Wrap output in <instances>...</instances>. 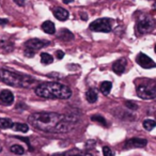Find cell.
I'll use <instances>...</instances> for the list:
<instances>
[{
  "instance_id": "cell-1",
  "label": "cell",
  "mask_w": 156,
  "mask_h": 156,
  "mask_svg": "<svg viewBox=\"0 0 156 156\" xmlns=\"http://www.w3.org/2000/svg\"><path fill=\"white\" fill-rule=\"evenodd\" d=\"M31 126L45 133H69L77 125L78 119L73 115H60L57 112H35L28 118Z\"/></svg>"
},
{
  "instance_id": "cell-2",
  "label": "cell",
  "mask_w": 156,
  "mask_h": 156,
  "mask_svg": "<svg viewBox=\"0 0 156 156\" xmlns=\"http://www.w3.org/2000/svg\"><path fill=\"white\" fill-rule=\"evenodd\" d=\"M35 94L47 100H67L72 96V90L63 83L47 81L35 88Z\"/></svg>"
},
{
  "instance_id": "cell-3",
  "label": "cell",
  "mask_w": 156,
  "mask_h": 156,
  "mask_svg": "<svg viewBox=\"0 0 156 156\" xmlns=\"http://www.w3.org/2000/svg\"><path fill=\"white\" fill-rule=\"evenodd\" d=\"M0 80L5 85L15 88H29L35 83V79L31 76L5 69H0Z\"/></svg>"
},
{
  "instance_id": "cell-4",
  "label": "cell",
  "mask_w": 156,
  "mask_h": 156,
  "mask_svg": "<svg viewBox=\"0 0 156 156\" xmlns=\"http://www.w3.org/2000/svg\"><path fill=\"white\" fill-rule=\"evenodd\" d=\"M48 44H49L48 41H43V40H40V39L28 40L24 45V52L27 57H33L35 52L39 51L40 49L45 47Z\"/></svg>"
},
{
  "instance_id": "cell-5",
  "label": "cell",
  "mask_w": 156,
  "mask_h": 156,
  "mask_svg": "<svg viewBox=\"0 0 156 156\" xmlns=\"http://www.w3.org/2000/svg\"><path fill=\"white\" fill-rule=\"evenodd\" d=\"M89 29L94 32H104L108 33L112 30V25L111 20L109 18H98L90 24Z\"/></svg>"
},
{
  "instance_id": "cell-6",
  "label": "cell",
  "mask_w": 156,
  "mask_h": 156,
  "mask_svg": "<svg viewBox=\"0 0 156 156\" xmlns=\"http://www.w3.org/2000/svg\"><path fill=\"white\" fill-rule=\"evenodd\" d=\"M154 28V20L149 15H142L136 24V31L138 34H145Z\"/></svg>"
},
{
  "instance_id": "cell-7",
  "label": "cell",
  "mask_w": 156,
  "mask_h": 156,
  "mask_svg": "<svg viewBox=\"0 0 156 156\" xmlns=\"http://www.w3.org/2000/svg\"><path fill=\"white\" fill-rule=\"evenodd\" d=\"M137 95L142 100H154L156 98V89L155 86H145L141 85L137 87Z\"/></svg>"
},
{
  "instance_id": "cell-8",
  "label": "cell",
  "mask_w": 156,
  "mask_h": 156,
  "mask_svg": "<svg viewBox=\"0 0 156 156\" xmlns=\"http://www.w3.org/2000/svg\"><path fill=\"white\" fill-rule=\"evenodd\" d=\"M136 60H137V63H138L141 67H143V69H153V67H155V62H154L149 56L143 54V52H140V54L137 56Z\"/></svg>"
},
{
  "instance_id": "cell-9",
  "label": "cell",
  "mask_w": 156,
  "mask_h": 156,
  "mask_svg": "<svg viewBox=\"0 0 156 156\" xmlns=\"http://www.w3.org/2000/svg\"><path fill=\"white\" fill-rule=\"evenodd\" d=\"M147 141L145 139L141 138H130L125 141L124 143V149H134V147H144L147 145Z\"/></svg>"
},
{
  "instance_id": "cell-10",
  "label": "cell",
  "mask_w": 156,
  "mask_h": 156,
  "mask_svg": "<svg viewBox=\"0 0 156 156\" xmlns=\"http://www.w3.org/2000/svg\"><path fill=\"white\" fill-rule=\"evenodd\" d=\"M14 103V94L10 90H2L0 92V105L10 106Z\"/></svg>"
},
{
  "instance_id": "cell-11",
  "label": "cell",
  "mask_w": 156,
  "mask_h": 156,
  "mask_svg": "<svg viewBox=\"0 0 156 156\" xmlns=\"http://www.w3.org/2000/svg\"><path fill=\"white\" fill-rule=\"evenodd\" d=\"M52 156H92V154L87 151H83V150H79L77 147H74V149L65 151L63 153L54 154Z\"/></svg>"
},
{
  "instance_id": "cell-12",
  "label": "cell",
  "mask_w": 156,
  "mask_h": 156,
  "mask_svg": "<svg viewBox=\"0 0 156 156\" xmlns=\"http://www.w3.org/2000/svg\"><path fill=\"white\" fill-rule=\"evenodd\" d=\"M125 67H126V59H124V58L115 61V63L112 64L113 72H115V74H118V75H121L122 73H124Z\"/></svg>"
},
{
  "instance_id": "cell-13",
  "label": "cell",
  "mask_w": 156,
  "mask_h": 156,
  "mask_svg": "<svg viewBox=\"0 0 156 156\" xmlns=\"http://www.w3.org/2000/svg\"><path fill=\"white\" fill-rule=\"evenodd\" d=\"M52 13H54L55 17H56L58 20H61V22L66 20L69 16V12H67L65 9H63V8H55V9L52 10Z\"/></svg>"
},
{
  "instance_id": "cell-14",
  "label": "cell",
  "mask_w": 156,
  "mask_h": 156,
  "mask_svg": "<svg viewBox=\"0 0 156 156\" xmlns=\"http://www.w3.org/2000/svg\"><path fill=\"white\" fill-rule=\"evenodd\" d=\"M41 28H42V30H43L45 33H47V34H54V33H56V27H55V24L52 22H50V20L44 22L43 24H42Z\"/></svg>"
},
{
  "instance_id": "cell-15",
  "label": "cell",
  "mask_w": 156,
  "mask_h": 156,
  "mask_svg": "<svg viewBox=\"0 0 156 156\" xmlns=\"http://www.w3.org/2000/svg\"><path fill=\"white\" fill-rule=\"evenodd\" d=\"M58 37L62 41H65V42H69L71 40L74 39V34L69 30V29H61L58 33Z\"/></svg>"
},
{
  "instance_id": "cell-16",
  "label": "cell",
  "mask_w": 156,
  "mask_h": 156,
  "mask_svg": "<svg viewBox=\"0 0 156 156\" xmlns=\"http://www.w3.org/2000/svg\"><path fill=\"white\" fill-rule=\"evenodd\" d=\"M111 88H112V83L110 81H103L100 85V90L104 95H108L110 93Z\"/></svg>"
},
{
  "instance_id": "cell-17",
  "label": "cell",
  "mask_w": 156,
  "mask_h": 156,
  "mask_svg": "<svg viewBox=\"0 0 156 156\" xmlns=\"http://www.w3.org/2000/svg\"><path fill=\"white\" fill-rule=\"evenodd\" d=\"M86 98H87V101L89 103L93 104V103H95L98 101V92L93 89L88 90L87 93H86Z\"/></svg>"
},
{
  "instance_id": "cell-18",
  "label": "cell",
  "mask_w": 156,
  "mask_h": 156,
  "mask_svg": "<svg viewBox=\"0 0 156 156\" xmlns=\"http://www.w3.org/2000/svg\"><path fill=\"white\" fill-rule=\"evenodd\" d=\"M15 132H20V133H27L29 129V125L25 123H13L12 127Z\"/></svg>"
},
{
  "instance_id": "cell-19",
  "label": "cell",
  "mask_w": 156,
  "mask_h": 156,
  "mask_svg": "<svg viewBox=\"0 0 156 156\" xmlns=\"http://www.w3.org/2000/svg\"><path fill=\"white\" fill-rule=\"evenodd\" d=\"M13 125V122L9 118H0V128L2 129H8V128H11Z\"/></svg>"
},
{
  "instance_id": "cell-20",
  "label": "cell",
  "mask_w": 156,
  "mask_h": 156,
  "mask_svg": "<svg viewBox=\"0 0 156 156\" xmlns=\"http://www.w3.org/2000/svg\"><path fill=\"white\" fill-rule=\"evenodd\" d=\"M52 61H54V58L49 54H47V52H42L41 54V62L43 64L48 65L50 63H52Z\"/></svg>"
},
{
  "instance_id": "cell-21",
  "label": "cell",
  "mask_w": 156,
  "mask_h": 156,
  "mask_svg": "<svg viewBox=\"0 0 156 156\" xmlns=\"http://www.w3.org/2000/svg\"><path fill=\"white\" fill-rule=\"evenodd\" d=\"M10 151H11L12 153L16 154V155H23V154L25 153V149L20 144L11 145V147H10Z\"/></svg>"
},
{
  "instance_id": "cell-22",
  "label": "cell",
  "mask_w": 156,
  "mask_h": 156,
  "mask_svg": "<svg viewBox=\"0 0 156 156\" xmlns=\"http://www.w3.org/2000/svg\"><path fill=\"white\" fill-rule=\"evenodd\" d=\"M142 125H143V127H144V129H147V130H152L154 127H155V121L154 120H151V119H147V120H144L143 121V123H142Z\"/></svg>"
},
{
  "instance_id": "cell-23",
  "label": "cell",
  "mask_w": 156,
  "mask_h": 156,
  "mask_svg": "<svg viewBox=\"0 0 156 156\" xmlns=\"http://www.w3.org/2000/svg\"><path fill=\"white\" fill-rule=\"evenodd\" d=\"M91 120L94 122H96V123H100L101 125H103V126H107V121L105 120V118H103L102 115H92Z\"/></svg>"
},
{
  "instance_id": "cell-24",
  "label": "cell",
  "mask_w": 156,
  "mask_h": 156,
  "mask_svg": "<svg viewBox=\"0 0 156 156\" xmlns=\"http://www.w3.org/2000/svg\"><path fill=\"white\" fill-rule=\"evenodd\" d=\"M124 105H125V106L127 107L128 109H130V110H137V109H138V106H137V104H136V103H134V102L126 101V102L124 103Z\"/></svg>"
},
{
  "instance_id": "cell-25",
  "label": "cell",
  "mask_w": 156,
  "mask_h": 156,
  "mask_svg": "<svg viewBox=\"0 0 156 156\" xmlns=\"http://www.w3.org/2000/svg\"><path fill=\"white\" fill-rule=\"evenodd\" d=\"M103 154H104V156H115L113 151L109 147H103Z\"/></svg>"
},
{
  "instance_id": "cell-26",
  "label": "cell",
  "mask_w": 156,
  "mask_h": 156,
  "mask_svg": "<svg viewBox=\"0 0 156 156\" xmlns=\"http://www.w3.org/2000/svg\"><path fill=\"white\" fill-rule=\"evenodd\" d=\"M56 56H57V59L61 60V59L64 57V52H63L62 50H57V51H56Z\"/></svg>"
},
{
  "instance_id": "cell-27",
  "label": "cell",
  "mask_w": 156,
  "mask_h": 156,
  "mask_svg": "<svg viewBox=\"0 0 156 156\" xmlns=\"http://www.w3.org/2000/svg\"><path fill=\"white\" fill-rule=\"evenodd\" d=\"M13 1L17 5H20V7H24L25 3H26V1H25V0H13Z\"/></svg>"
},
{
  "instance_id": "cell-28",
  "label": "cell",
  "mask_w": 156,
  "mask_h": 156,
  "mask_svg": "<svg viewBox=\"0 0 156 156\" xmlns=\"http://www.w3.org/2000/svg\"><path fill=\"white\" fill-rule=\"evenodd\" d=\"M9 23V20H5V18H0V25H5Z\"/></svg>"
},
{
  "instance_id": "cell-29",
  "label": "cell",
  "mask_w": 156,
  "mask_h": 156,
  "mask_svg": "<svg viewBox=\"0 0 156 156\" xmlns=\"http://www.w3.org/2000/svg\"><path fill=\"white\" fill-rule=\"evenodd\" d=\"M17 138H18V139H22L23 141H25V142L28 143V144H29V140H28L27 138H23V137H17Z\"/></svg>"
},
{
  "instance_id": "cell-30",
  "label": "cell",
  "mask_w": 156,
  "mask_h": 156,
  "mask_svg": "<svg viewBox=\"0 0 156 156\" xmlns=\"http://www.w3.org/2000/svg\"><path fill=\"white\" fill-rule=\"evenodd\" d=\"M74 0H63V2L64 3H66V5H69V3H71V2H73Z\"/></svg>"
},
{
  "instance_id": "cell-31",
  "label": "cell",
  "mask_w": 156,
  "mask_h": 156,
  "mask_svg": "<svg viewBox=\"0 0 156 156\" xmlns=\"http://www.w3.org/2000/svg\"><path fill=\"white\" fill-rule=\"evenodd\" d=\"M1 150H2V149H1V145H0V152H1Z\"/></svg>"
}]
</instances>
